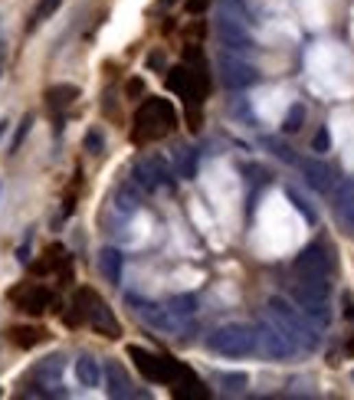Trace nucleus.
I'll return each mask as SVG.
<instances>
[{
	"instance_id": "1",
	"label": "nucleus",
	"mask_w": 354,
	"mask_h": 400,
	"mask_svg": "<svg viewBox=\"0 0 354 400\" xmlns=\"http://www.w3.org/2000/svg\"><path fill=\"white\" fill-rule=\"evenodd\" d=\"M302 239H305V220L289 204V197L279 191L266 193V200L256 210V233H252L256 252L263 259L285 256V252L298 250Z\"/></svg>"
},
{
	"instance_id": "2",
	"label": "nucleus",
	"mask_w": 354,
	"mask_h": 400,
	"mask_svg": "<svg viewBox=\"0 0 354 400\" xmlns=\"http://www.w3.org/2000/svg\"><path fill=\"white\" fill-rule=\"evenodd\" d=\"M200 184H204L217 223L226 226V233H233L243 213V184L236 178V171L226 161H210L200 174Z\"/></svg>"
},
{
	"instance_id": "3",
	"label": "nucleus",
	"mask_w": 354,
	"mask_h": 400,
	"mask_svg": "<svg viewBox=\"0 0 354 400\" xmlns=\"http://www.w3.org/2000/svg\"><path fill=\"white\" fill-rule=\"evenodd\" d=\"M292 108V99H289V92L285 89H276V86H269V89H256L252 92V112L266 121V125H279L285 119V112Z\"/></svg>"
},
{
	"instance_id": "4",
	"label": "nucleus",
	"mask_w": 354,
	"mask_h": 400,
	"mask_svg": "<svg viewBox=\"0 0 354 400\" xmlns=\"http://www.w3.org/2000/svg\"><path fill=\"white\" fill-rule=\"evenodd\" d=\"M75 377H79L82 387H99L102 370H99V364H95L92 357H79V361H75Z\"/></svg>"
},
{
	"instance_id": "5",
	"label": "nucleus",
	"mask_w": 354,
	"mask_h": 400,
	"mask_svg": "<svg viewBox=\"0 0 354 400\" xmlns=\"http://www.w3.org/2000/svg\"><path fill=\"white\" fill-rule=\"evenodd\" d=\"M99 266H102V272L112 282L121 279V256H118V250H102L99 252Z\"/></svg>"
},
{
	"instance_id": "6",
	"label": "nucleus",
	"mask_w": 354,
	"mask_h": 400,
	"mask_svg": "<svg viewBox=\"0 0 354 400\" xmlns=\"http://www.w3.org/2000/svg\"><path fill=\"white\" fill-rule=\"evenodd\" d=\"M108 390H112V394H128V390H125V387H128V381H125V374H121V370L115 368V364H108Z\"/></svg>"
},
{
	"instance_id": "7",
	"label": "nucleus",
	"mask_w": 354,
	"mask_h": 400,
	"mask_svg": "<svg viewBox=\"0 0 354 400\" xmlns=\"http://www.w3.org/2000/svg\"><path fill=\"white\" fill-rule=\"evenodd\" d=\"M59 3H62V0H43V3H40V10H36V20H46V16H53L59 10Z\"/></svg>"
},
{
	"instance_id": "8",
	"label": "nucleus",
	"mask_w": 354,
	"mask_h": 400,
	"mask_svg": "<svg viewBox=\"0 0 354 400\" xmlns=\"http://www.w3.org/2000/svg\"><path fill=\"white\" fill-rule=\"evenodd\" d=\"M86 145H88V151H92V154H99V151H102V134H99V132H88Z\"/></svg>"
},
{
	"instance_id": "9",
	"label": "nucleus",
	"mask_w": 354,
	"mask_h": 400,
	"mask_svg": "<svg viewBox=\"0 0 354 400\" xmlns=\"http://www.w3.org/2000/svg\"><path fill=\"white\" fill-rule=\"evenodd\" d=\"M348 355H354V338L348 341Z\"/></svg>"
}]
</instances>
